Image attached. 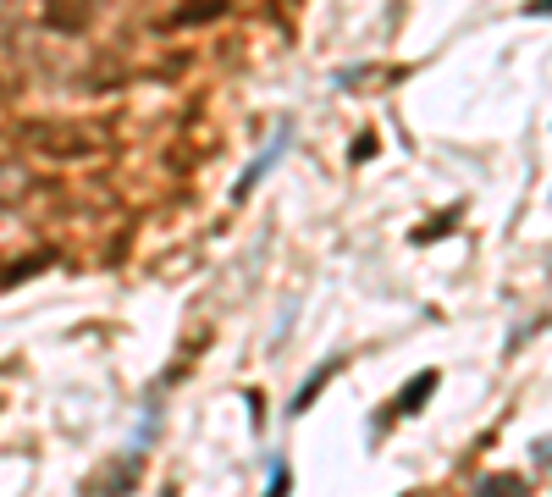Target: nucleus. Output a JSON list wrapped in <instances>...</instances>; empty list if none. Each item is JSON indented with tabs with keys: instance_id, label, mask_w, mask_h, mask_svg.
I'll return each instance as SVG.
<instances>
[{
	"instance_id": "f03ea898",
	"label": "nucleus",
	"mask_w": 552,
	"mask_h": 497,
	"mask_svg": "<svg viewBox=\"0 0 552 497\" xmlns=\"http://www.w3.org/2000/svg\"><path fill=\"white\" fill-rule=\"evenodd\" d=\"M331 371H337V360H331V365H326V371H320L315 382H304V387H299V398H293V414H299V409H310V398H315V393L326 387V376H331Z\"/></svg>"
},
{
	"instance_id": "f257e3e1",
	"label": "nucleus",
	"mask_w": 552,
	"mask_h": 497,
	"mask_svg": "<svg viewBox=\"0 0 552 497\" xmlns=\"http://www.w3.org/2000/svg\"><path fill=\"white\" fill-rule=\"evenodd\" d=\"M431 387H437V371H420V376L409 382V393L398 398V409H403V414H414V409H420V398H426Z\"/></svg>"
}]
</instances>
